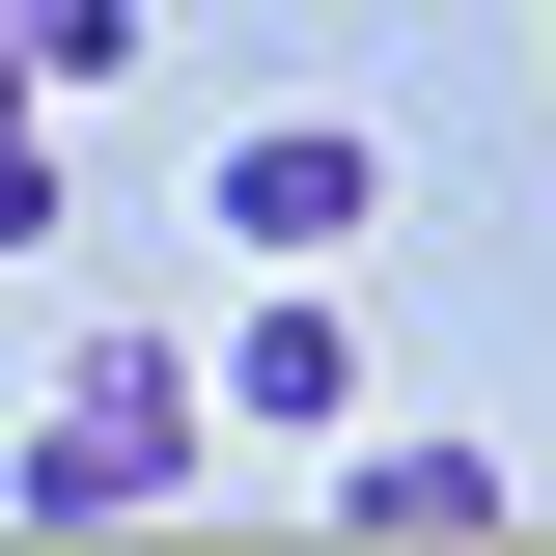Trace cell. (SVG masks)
I'll list each match as a JSON object with an SVG mask.
<instances>
[{"mask_svg": "<svg viewBox=\"0 0 556 556\" xmlns=\"http://www.w3.org/2000/svg\"><path fill=\"white\" fill-rule=\"evenodd\" d=\"M195 223H223L251 278H362V223H390V139H362V112H251V139L195 167Z\"/></svg>", "mask_w": 556, "mask_h": 556, "instance_id": "2", "label": "cell"}, {"mask_svg": "<svg viewBox=\"0 0 556 556\" xmlns=\"http://www.w3.org/2000/svg\"><path fill=\"white\" fill-rule=\"evenodd\" d=\"M0 56H28V84L84 112V84H139V0H0Z\"/></svg>", "mask_w": 556, "mask_h": 556, "instance_id": "5", "label": "cell"}, {"mask_svg": "<svg viewBox=\"0 0 556 556\" xmlns=\"http://www.w3.org/2000/svg\"><path fill=\"white\" fill-rule=\"evenodd\" d=\"M334 529H390V556L501 529V445H445V417H390V445H334Z\"/></svg>", "mask_w": 556, "mask_h": 556, "instance_id": "4", "label": "cell"}, {"mask_svg": "<svg viewBox=\"0 0 556 556\" xmlns=\"http://www.w3.org/2000/svg\"><path fill=\"white\" fill-rule=\"evenodd\" d=\"M195 445H223V390L167 334H84L56 390H28V445H0V529H167L195 501Z\"/></svg>", "mask_w": 556, "mask_h": 556, "instance_id": "1", "label": "cell"}, {"mask_svg": "<svg viewBox=\"0 0 556 556\" xmlns=\"http://www.w3.org/2000/svg\"><path fill=\"white\" fill-rule=\"evenodd\" d=\"M195 390H223V417H278V445H334V417H362V278H278Z\"/></svg>", "mask_w": 556, "mask_h": 556, "instance_id": "3", "label": "cell"}, {"mask_svg": "<svg viewBox=\"0 0 556 556\" xmlns=\"http://www.w3.org/2000/svg\"><path fill=\"white\" fill-rule=\"evenodd\" d=\"M56 223H84V195H56V112H0V278L56 251Z\"/></svg>", "mask_w": 556, "mask_h": 556, "instance_id": "6", "label": "cell"}]
</instances>
